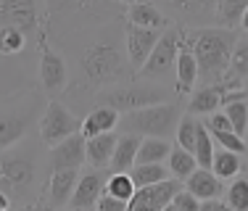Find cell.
<instances>
[{
  "label": "cell",
  "instance_id": "6da1fadb",
  "mask_svg": "<svg viewBox=\"0 0 248 211\" xmlns=\"http://www.w3.org/2000/svg\"><path fill=\"white\" fill-rule=\"evenodd\" d=\"M129 74H132V69H129L124 43H119L114 34H100V37H93L90 43H85V48L79 53V82H77V90L79 92L95 90L98 95L106 87L129 82Z\"/></svg>",
  "mask_w": 248,
  "mask_h": 211
},
{
  "label": "cell",
  "instance_id": "7a4b0ae2",
  "mask_svg": "<svg viewBox=\"0 0 248 211\" xmlns=\"http://www.w3.org/2000/svg\"><path fill=\"white\" fill-rule=\"evenodd\" d=\"M43 24L50 40H66L93 24H108L119 19L124 5L114 0H43Z\"/></svg>",
  "mask_w": 248,
  "mask_h": 211
},
{
  "label": "cell",
  "instance_id": "3957f363",
  "mask_svg": "<svg viewBox=\"0 0 248 211\" xmlns=\"http://www.w3.org/2000/svg\"><path fill=\"white\" fill-rule=\"evenodd\" d=\"M182 40L190 45L193 56L198 61V72L203 87L222 82L232 61L238 34L235 29L222 27H182Z\"/></svg>",
  "mask_w": 248,
  "mask_h": 211
},
{
  "label": "cell",
  "instance_id": "277c9868",
  "mask_svg": "<svg viewBox=\"0 0 248 211\" xmlns=\"http://www.w3.org/2000/svg\"><path fill=\"white\" fill-rule=\"evenodd\" d=\"M34 182H37V158L32 151L8 148L0 153V190L8 193L11 201L27 203Z\"/></svg>",
  "mask_w": 248,
  "mask_h": 211
},
{
  "label": "cell",
  "instance_id": "5b68a950",
  "mask_svg": "<svg viewBox=\"0 0 248 211\" xmlns=\"http://www.w3.org/2000/svg\"><path fill=\"white\" fill-rule=\"evenodd\" d=\"M95 103L108 106V108L119 111V114H132V111L148 108V106L167 103V90L161 85H153V82L129 79V82H122V85L100 90L95 95Z\"/></svg>",
  "mask_w": 248,
  "mask_h": 211
},
{
  "label": "cell",
  "instance_id": "8992f818",
  "mask_svg": "<svg viewBox=\"0 0 248 211\" xmlns=\"http://www.w3.org/2000/svg\"><path fill=\"white\" fill-rule=\"evenodd\" d=\"M180 106L167 101L158 106H148V108L132 111V114H124L119 127L124 130V135H140V137H164L167 140L172 132H177L180 124Z\"/></svg>",
  "mask_w": 248,
  "mask_h": 211
},
{
  "label": "cell",
  "instance_id": "52a82bcc",
  "mask_svg": "<svg viewBox=\"0 0 248 211\" xmlns=\"http://www.w3.org/2000/svg\"><path fill=\"white\" fill-rule=\"evenodd\" d=\"M180 45H182V27H169L164 29L161 40L156 43V48L148 56L145 66L138 72L135 79H143V82H156V79H164L167 74L174 72L177 66V53H180Z\"/></svg>",
  "mask_w": 248,
  "mask_h": 211
},
{
  "label": "cell",
  "instance_id": "ba28073f",
  "mask_svg": "<svg viewBox=\"0 0 248 211\" xmlns=\"http://www.w3.org/2000/svg\"><path fill=\"white\" fill-rule=\"evenodd\" d=\"M50 37H48V29H40L37 34V50H40V85H43L45 95L48 98H56L61 92L69 90V66L56 50L50 48Z\"/></svg>",
  "mask_w": 248,
  "mask_h": 211
},
{
  "label": "cell",
  "instance_id": "9c48e42d",
  "mask_svg": "<svg viewBox=\"0 0 248 211\" xmlns=\"http://www.w3.org/2000/svg\"><path fill=\"white\" fill-rule=\"evenodd\" d=\"M37 130H40V140H43L48 148L63 143L66 137L82 132V121L77 119L74 111H69L61 101H50L43 108V116L37 121Z\"/></svg>",
  "mask_w": 248,
  "mask_h": 211
},
{
  "label": "cell",
  "instance_id": "30bf717a",
  "mask_svg": "<svg viewBox=\"0 0 248 211\" xmlns=\"http://www.w3.org/2000/svg\"><path fill=\"white\" fill-rule=\"evenodd\" d=\"M0 27H16L27 37H37L43 29L37 0H0Z\"/></svg>",
  "mask_w": 248,
  "mask_h": 211
},
{
  "label": "cell",
  "instance_id": "8fae6325",
  "mask_svg": "<svg viewBox=\"0 0 248 211\" xmlns=\"http://www.w3.org/2000/svg\"><path fill=\"white\" fill-rule=\"evenodd\" d=\"M37 116V95L29 103H19L14 108L0 111V153L21 143V137L29 130V121Z\"/></svg>",
  "mask_w": 248,
  "mask_h": 211
},
{
  "label": "cell",
  "instance_id": "7c38bea8",
  "mask_svg": "<svg viewBox=\"0 0 248 211\" xmlns=\"http://www.w3.org/2000/svg\"><path fill=\"white\" fill-rule=\"evenodd\" d=\"M77 182H79V169H58V172H50L37 203L45 211H61L63 206L72 203Z\"/></svg>",
  "mask_w": 248,
  "mask_h": 211
},
{
  "label": "cell",
  "instance_id": "4fadbf2b",
  "mask_svg": "<svg viewBox=\"0 0 248 211\" xmlns=\"http://www.w3.org/2000/svg\"><path fill=\"white\" fill-rule=\"evenodd\" d=\"M156 5L169 19H180L182 27H203L217 16V0H156Z\"/></svg>",
  "mask_w": 248,
  "mask_h": 211
},
{
  "label": "cell",
  "instance_id": "5bb4252c",
  "mask_svg": "<svg viewBox=\"0 0 248 211\" xmlns=\"http://www.w3.org/2000/svg\"><path fill=\"white\" fill-rule=\"evenodd\" d=\"M161 34L164 32H158V29H143L135 24H124V48H127L132 77H138V72L145 66V61H148V56L156 48V43L161 40Z\"/></svg>",
  "mask_w": 248,
  "mask_h": 211
},
{
  "label": "cell",
  "instance_id": "9a60e30c",
  "mask_svg": "<svg viewBox=\"0 0 248 211\" xmlns=\"http://www.w3.org/2000/svg\"><path fill=\"white\" fill-rule=\"evenodd\" d=\"M180 190H182L180 180H174V177L167 180V182L151 185V187H140V190H135L127 211H164L174 201V196Z\"/></svg>",
  "mask_w": 248,
  "mask_h": 211
},
{
  "label": "cell",
  "instance_id": "2e32d148",
  "mask_svg": "<svg viewBox=\"0 0 248 211\" xmlns=\"http://www.w3.org/2000/svg\"><path fill=\"white\" fill-rule=\"evenodd\" d=\"M48 161L53 172H58V169H82L87 164V137L82 132H77L63 143L53 145Z\"/></svg>",
  "mask_w": 248,
  "mask_h": 211
},
{
  "label": "cell",
  "instance_id": "e0dca14e",
  "mask_svg": "<svg viewBox=\"0 0 248 211\" xmlns=\"http://www.w3.org/2000/svg\"><path fill=\"white\" fill-rule=\"evenodd\" d=\"M106 193V180H103V169H90V172L79 174V182L72 196V206L74 211H93L98 206V201Z\"/></svg>",
  "mask_w": 248,
  "mask_h": 211
},
{
  "label": "cell",
  "instance_id": "ac0fdd59",
  "mask_svg": "<svg viewBox=\"0 0 248 211\" xmlns=\"http://www.w3.org/2000/svg\"><path fill=\"white\" fill-rule=\"evenodd\" d=\"M127 24H135V27H143V29H164L172 27V19L158 8L153 0H138L127 8Z\"/></svg>",
  "mask_w": 248,
  "mask_h": 211
},
{
  "label": "cell",
  "instance_id": "d6986e66",
  "mask_svg": "<svg viewBox=\"0 0 248 211\" xmlns=\"http://www.w3.org/2000/svg\"><path fill=\"white\" fill-rule=\"evenodd\" d=\"M182 27V24H180ZM174 74H177V92H193L196 82L201 79V72H198V61L193 56L190 45L182 40L180 45V53H177V66H174Z\"/></svg>",
  "mask_w": 248,
  "mask_h": 211
},
{
  "label": "cell",
  "instance_id": "ffe728a7",
  "mask_svg": "<svg viewBox=\"0 0 248 211\" xmlns=\"http://www.w3.org/2000/svg\"><path fill=\"white\" fill-rule=\"evenodd\" d=\"M119 121H122L119 119V111L108 108V106H98V108H93L90 114L82 119V135L90 140V137H95V135L116 132Z\"/></svg>",
  "mask_w": 248,
  "mask_h": 211
},
{
  "label": "cell",
  "instance_id": "44dd1931",
  "mask_svg": "<svg viewBox=\"0 0 248 211\" xmlns=\"http://www.w3.org/2000/svg\"><path fill=\"white\" fill-rule=\"evenodd\" d=\"M116 143H119V135H116V132H106V135H95V137H90V140H87V164H90L93 169L111 166Z\"/></svg>",
  "mask_w": 248,
  "mask_h": 211
},
{
  "label": "cell",
  "instance_id": "7402d4cb",
  "mask_svg": "<svg viewBox=\"0 0 248 211\" xmlns=\"http://www.w3.org/2000/svg\"><path fill=\"white\" fill-rule=\"evenodd\" d=\"M185 190H190L198 201H214V198H219L224 187H222V180L211 169H196L185 180Z\"/></svg>",
  "mask_w": 248,
  "mask_h": 211
},
{
  "label": "cell",
  "instance_id": "603a6c76",
  "mask_svg": "<svg viewBox=\"0 0 248 211\" xmlns=\"http://www.w3.org/2000/svg\"><path fill=\"white\" fill-rule=\"evenodd\" d=\"M143 137L140 135H119V143H116L114 158H111V172H132L135 164H138V151Z\"/></svg>",
  "mask_w": 248,
  "mask_h": 211
},
{
  "label": "cell",
  "instance_id": "cb8c5ba5",
  "mask_svg": "<svg viewBox=\"0 0 248 211\" xmlns=\"http://www.w3.org/2000/svg\"><path fill=\"white\" fill-rule=\"evenodd\" d=\"M219 106H224V92H222V87L219 85H209V87H198V90H193V95H190V103H187V114H193V116H201V114H206V116H211V114H217V108Z\"/></svg>",
  "mask_w": 248,
  "mask_h": 211
},
{
  "label": "cell",
  "instance_id": "d4e9b609",
  "mask_svg": "<svg viewBox=\"0 0 248 211\" xmlns=\"http://www.w3.org/2000/svg\"><path fill=\"white\" fill-rule=\"evenodd\" d=\"M129 177H132L135 187L140 190V187H151V185L172 180V172H169V166H164V164H135Z\"/></svg>",
  "mask_w": 248,
  "mask_h": 211
},
{
  "label": "cell",
  "instance_id": "484cf974",
  "mask_svg": "<svg viewBox=\"0 0 248 211\" xmlns=\"http://www.w3.org/2000/svg\"><path fill=\"white\" fill-rule=\"evenodd\" d=\"M246 8H248V0H217L214 24L222 27V29H235V27H240Z\"/></svg>",
  "mask_w": 248,
  "mask_h": 211
},
{
  "label": "cell",
  "instance_id": "4316f807",
  "mask_svg": "<svg viewBox=\"0 0 248 211\" xmlns=\"http://www.w3.org/2000/svg\"><path fill=\"white\" fill-rule=\"evenodd\" d=\"M167 166H169V172H172V177L180 180V182H185L196 169H201L198 161H196V156H193L190 151L180 148V145H174V148H172V153H169V158H167Z\"/></svg>",
  "mask_w": 248,
  "mask_h": 211
},
{
  "label": "cell",
  "instance_id": "83f0119b",
  "mask_svg": "<svg viewBox=\"0 0 248 211\" xmlns=\"http://www.w3.org/2000/svg\"><path fill=\"white\" fill-rule=\"evenodd\" d=\"M243 156L232 153V151H217L214 153V164H211V172L219 180H235L240 172H243Z\"/></svg>",
  "mask_w": 248,
  "mask_h": 211
},
{
  "label": "cell",
  "instance_id": "f1b7e54d",
  "mask_svg": "<svg viewBox=\"0 0 248 211\" xmlns=\"http://www.w3.org/2000/svg\"><path fill=\"white\" fill-rule=\"evenodd\" d=\"M172 153V145L164 137H143L138 151V164H164Z\"/></svg>",
  "mask_w": 248,
  "mask_h": 211
},
{
  "label": "cell",
  "instance_id": "f546056e",
  "mask_svg": "<svg viewBox=\"0 0 248 211\" xmlns=\"http://www.w3.org/2000/svg\"><path fill=\"white\" fill-rule=\"evenodd\" d=\"M214 153H217L214 137H211L209 127L201 124V127H198V143H196V151H193L198 166H201V169H211V164H214Z\"/></svg>",
  "mask_w": 248,
  "mask_h": 211
},
{
  "label": "cell",
  "instance_id": "4dcf8cb0",
  "mask_svg": "<svg viewBox=\"0 0 248 211\" xmlns=\"http://www.w3.org/2000/svg\"><path fill=\"white\" fill-rule=\"evenodd\" d=\"M198 127H201V121L196 119L193 114H185L180 119V124H177V145L180 148H185V151H196V143H198Z\"/></svg>",
  "mask_w": 248,
  "mask_h": 211
},
{
  "label": "cell",
  "instance_id": "1f68e13d",
  "mask_svg": "<svg viewBox=\"0 0 248 211\" xmlns=\"http://www.w3.org/2000/svg\"><path fill=\"white\" fill-rule=\"evenodd\" d=\"M27 34L16 27H0V56H19L27 48Z\"/></svg>",
  "mask_w": 248,
  "mask_h": 211
},
{
  "label": "cell",
  "instance_id": "d6a6232c",
  "mask_svg": "<svg viewBox=\"0 0 248 211\" xmlns=\"http://www.w3.org/2000/svg\"><path fill=\"white\" fill-rule=\"evenodd\" d=\"M135 182H132V177H129V172H119V174H114L111 172V177L106 180V193L108 196H114V198H119V201H132V196H135Z\"/></svg>",
  "mask_w": 248,
  "mask_h": 211
},
{
  "label": "cell",
  "instance_id": "836d02e7",
  "mask_svg": "<svg viewBox=\"0 0 248 211\" xmlns=\"http://www.w3.org/2000/svg\"><path fill=\"white\" fill-rule=\"evenodd\" d=\"M224 203L232 211H248V180L235 177L230 187L224 190Z\"/></svg>",
  "mask_w": 248,
  "mask_h": 211
},
{
  "label": "cell",
  "instance_id": "e575fe53",
  "mask_svg": "<svg viewBox=\"0 0 248 211\" xmlns=\"http://www.w3.org/2000/svg\"><path fill=\"white\" fill-rule=\"evenodd\" d=\"M224 114H227L232 130L238 132L240 137H246V135H248V101L227 103V106H224Z\"/></svg>",
  "mask_w": 248,
  "mask_h": 211
},
{
  "label": "cell",
  "instance_id": "d590c367",
  "mask_svg": "<svg viewBox=\"0 0 248 211\" xmlns=\"http://www.w3.org/2000/svg\"><path fill=\"white\" fill-rule=\"evenodd\" d=\"M227 74H230V77H235V79H248V37L238 40Z\"/></svg>",
  "mask_w": 248,
  "mask_h": 211
},
{
  "label": "cell",
  "instance_id": "8d00e7d4",
  "mask_svg": "<svg viewBox=\"0 0 248 211\" xmlns=\"http://www.w3.org/2000/svg\"><path fill=\"white\" fill-rule=\"evenodd\" d=\"M211 137H214V143H219L222 151H232V153H240V156L248 151L246 137H240L238 132H214Z\"/></svg>",
  "mask_w": 248,
  "mask_h": 211
},
{
  "label": "cell",
  "instance_id": "74e56055",
  "mask_svg": "<svg viewBox=\"0 0 248 211\" xmlns=\"http://www.w3.org/2000/svg\"><path fill=\"white\" fill-rule=\"evenodd\" d=\"M172 203L177 206V211H201V203H203V201H198L190 190H180L174 196Z\"/></svg>",
  "mask_w": 248,
  "mask_h": 211
},
{
  "label": "cell",
  "instance_id": "f35d334b",
  "mask_svg": "<svg viewBox=\"0 0 248 211\" xmlns=\"http://www.w3.org/2000/svg\"><path fill=\"white\" fill-rule=\"evenodd\" d=\"M206 127H209L211 135H214V132H235L224 111H217V114H211L209 119H206Z\"/></svg>",
  "mask_w": 248,
  "mask_h": 211
},
{
  "label": "cell",
  "instance_id": "ab89813d",
  "mask_svg": "<svg viewBox=\"0 0 248 211\" xmlns=\"http://www.w3.org/2000/svg\"><path fill=\"white\" fill-rule=\"evenodd\" d=\"M127 209H129L127 201H119V198L108 196V193H103V198H100L98 206H95V211H127Z\"/></svg>",
  "mask_w": 248,
  "mask_h": 211
},
{
  "label": "cell",
  "instance_id": "60d3db41",
  "mask_svg": "<svg viewBox=\"0 0 248 211\" xmlns=\"http://www.w3.org/2000/svg\"><path fill=\"white\" fill-rule=\"evenodd\" d=\"M201 211H232L222 198H214V201H203L201 203Z\"/></svg>",
  "mask_w": 248,
  "mask_h": 211
},
{
  "label": "cell",
  "instance_id": "b9f144b4",
  "mask_svg": "<svg viewBox=\"0 0 248 211\" xmlns=\"http://www.w3.org/2000/svg\"><path fill=\"white\" fill-rule=\"evenodd\" d=\"M11 211H45V209L40 206V203H16Z\"/></svg>",
  "mask_w": 248,
  "mask_h": 211
},
{
  "label": "cell",
  "instance_id": "7bdbcfd3",
  "mask_svg": "<svg viewBox=\"0 0 248 211\" xmlns=\"http://www.w3.org/2000/svg\"><path fill=\"white\" fill-rule=\"evenodd\" d=\"M11 203H14V201L8 198V193L0 190V209H3V211H11Z\"/></svg>",
  "mask_w": 248,
  "mask_h": 211
},
{
  "label": "cell",
  "instance_id": "ee69618b",
  "mask_svg": "<svg viewBox=\"0 0 248 211\" xmlns=\"http://www.w3.org/2000/svg\"><path fill=\"white\" fill-rule=\"evenodd\" d=\"M240 27H243L246 32H248V8H246V14H243V21H240Z\"/></svg>",
  "mask_w": 248,
  "mask_h": 211
},
{
  "label": "cell",
  "instance_id": "f6af8a7d",
  "mask_svg": "<svg viewBox=\"0 0 248 211\" xmlns=\"http://www.w3.org/2000/svg\"><path fill=\"white\" fill-rule=\"evenodd\" d=\"M114 3H119V5H127V8H129V5H132V3H138V0H114Z\"/></svg>",
  "mask_w": 248,
  "mask_h": 211
},
{
  "label": "cell",
  "instance_id": "bcb514c9",
  "mask_svg": "<svg viewBox=\"0 0 248 211\" xmlns=\"http://www.w3.org/2000/svg\"><path fill=\"white\" fill-rule=\"evenodd\" d=\"M243 98L248 101V79H246V85H243Z\"/></svg>",
  "mask_w": 248,
  "mask_h": 211
},
{
  "label": "cell",
  "instance_id": "7dc6e473",
  "mask_svg": "<svg viewBox=\"0 0 248 211\" xmlns=\"http://www.w3.org/2000/svg\"><path fill=\"white\" fill-rule=\"evenodd\" d=\"M164 211H177V206H174V203H169V206L164 209Z\"/></svg>",
  "mask_w": 248,
  "mask_h": 211
},
{
  "label": "cell",
  "instance_id": "c3c4849f",
  "mask_svg": "<svg viewBox=\"0 0 248 211\" xmlns=\"http://www.w3.org/2000/svg\"><path fill=\"white\" fill-rule=\"evenodd\" d=\"M66 211H74V209H66Z\"/></svg>",
  "mask_w": 248,
  "mask_h": 211
},
{
  "label": "cell",
  "instance_id": "681fc988",
  "mask_svg": "<svg viewBox=\"0 0 248 211\" xmlns=\"http://www.w3.org/2000/svg\"><path fill=\"white\" fill-rule=\"evenodd\" d=\"M246 140H248V135H246Z\"/></svg>",
  "mask_w": 248,
  "mask_h": 211
},
{
  "label": "cell",
  "instance_id": "f907efd6",
  "mask_svg": "<svg viewBox=\"0 0 248 211\" xmlns=\"http://www.w3.org/2000/svg\"><path fill=\"white\" fill-rule=\"evenodd\" d=\"M0 211H3V209H0Z\"/></svg>",
  "mask_w": 248,
  "mask_h": 211
}]
</instances>
